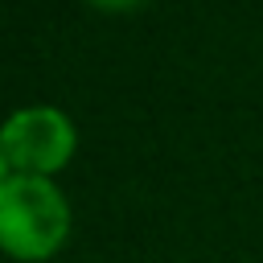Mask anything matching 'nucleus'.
Here are the masks:
<instances>
[{"instance_id":"2","label":"nucleus","mask_w":263,"mask_h":263,"mask_svg":"<svg viewBox=\"0 0 263 263\" xmlns=\"http://www.w3.org/2000/svg\"><path fill=\"white\" fill-rule=\"evenodd\" d=\"M78 132L58 107H21L0 132V168L16 177H53L70 164Z\"/></svg>"},{"instance_id":"1","label":"nucleus","mask_w":263,"mask_h":263,"mask_svg":"<svg viewBox=\"0 0 263 263\" xmlns=\"http://www.w3.org/2000/svg\"><path fill=\"white\" fill-rule=\"evenodd\" d=\"M70 234V205L49 177H0V242L21 263L49 259Z\"/></svg>"},{"instance_id":"3","label":"nucleus","mask_w":263,"mask_h":263,"mask_svg":"<svg viewBox=\"0 0 263 263\" xmlns=\"http://www.w3.org/2000/svg\"><path fill=\"white\" fill-rule=\"evenodd\" d=\"M90 4H99V8H111V12H119V8H136V4H144V0H90Z\"/></svg>"}]
</instances>
